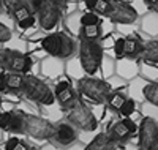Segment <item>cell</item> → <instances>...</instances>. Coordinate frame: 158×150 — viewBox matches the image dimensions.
<instances>
[{"instance_id":"cell-1","label":"cell","mask_w":158,"mask_h":150,"mask_svg":"<svg viewBox=\"0 0 158 150\" xmlns=\"http://www.w3.org/2000/svg\"><path fill=\"white\" fill-rule=\"evenodd\" d=\"M84 5L115 24H135L139 16L138 10L125 0H84Z\"/></svg>"},{"instance_id":"cell-2","label":"cell","mask_w":158,"mask_h":150,"mask_svg":"<svg viewBox=\"0 0 158 150\" xmlns=\"http://www.w3.org/2000/svg\"><path fill=\"white\" fill-rule=\"evenodd\" d=\"M41 49L48 56L67 60L77 52V44L71 35L65 32H54L41 38Z\"/></svg>"},{"instance_id":"cell-3","label":"cell","mask_w":158,"mask_h":150,"mask_svg":"<svg viewBox=\"0 0 158 150\" xmlns=\"http://www.w3.org/2000/svg\"><path fill=\"white\" fill-rule=\"evenodd\" d=\"M104 57V49L100 41L92 40H81L77 46V60L82 66V71L87 76H95L101 68V62Z\"/></svg>"},{"instance_id":"cell-4","label":"cell","mask_w":158,"mask_h":150,"mask_svg":"<svg viewBox=\"0 0 158 150\" xmlns=\"http://www.w3.org/2000/svg\"><path fill=\"white\" fill-rule=\"evenodd\" d=\"M29 3L36 16L40 29L51 32L60 24L63 16V8L52 0H29Z\"/></svg>"},{"instance_id":"cell-5","label":"cell","mask_w":158,"mask_h":150,"mask_svg":"<svg viewBox=\"0 0 158 150\" xmlns=\"http://www.w3.org/2000/svg\"><path fill=\"white\" fill-rule=\"evenodd\" d=\"M19 93L24 95V97H27L30 101L38 103V104H44V106H51L56 101L54 90H52L43 79H40L33 74H29V73L24 74Z\"/></svg>"},{"instance_id":"cell-6","label":"cell","mask_w":158,"mask_h":150,"mask_svg":"<svg viewBox=\"0 0 158 150\" xmlns=\"http://www.w3.org/2000/svg\"><path fill=\"white\" fill-rule=\"evenodd\" d=\"M77 92L79 95L92 100L94 103H106L112 87L108 81L97 79V77H79L77 79Z\"/></svg>"},{"instance_id":"cell-7","label":"cell","mask_w":158,"mask_h":150,"mask_svg":"<svg viewBox=\"0 0 158 150\" xmlns=\"http://www.w3.org/2000/svg\"><path fill=\"white\" fill-rule=\"evenodd\" d=\"M67 120L74 128H79L82 131H94L98 127V120L95 114L82 101H76L71 107H68Z\"/></svg>"},{"instance_id":"cell-8","label":"cell","mask_w":158,"mask_h":150,"mask_svg":"<svg viewBox=\"0 0 158 150\" xmlns=\"http://www.w3.org/2000/svg\"><path fill=\"white\" fill-rule=\"evenodd\" d=\"M56 133V125L51 123L49 120L32 115V114H25L24 117V134L30 136L33 139L38 141H51L52 136Z\"/></svg>"},{"instance_id":"cell-9","label":"cell","mask_w":158,"mask_h":150,"mask_svg":"<svg viewBox=\"0 0 158 150\" xmlns=\"http://www.w3.org/2000/svg\"><path fill=\"white\" fill-rule=\"evenodd\" d=\"M139 150L158 148V123L152 117H144L138 127Z\"/></svg>"},{"instance_id":"cell-10","label":"cell","mask_w":158,"mask_h":150,"mask_svg":"<svg viewBox=\"0 0 158 150\" xmlns=\"http://www.w3.org/2000/svg\"><path fill=\"white\" fill-rule=\"evenodd\" d=\"M10 13H11L13 21L18 24V27L21 30L32 29L36 22V16H35V13H33V10L29 3V0H24V2L15 5L10 10Z\"/></svg>"},{"instance_id":"cell-11","label":"cell","mask_w":158,"mask_h":150,"mask_svg":"<svg viewBox=\"0 0 158 150\" xmlns=\"http://www.w3.org/2000/svg\"><path fill=\"white\" fill-rule=\"evenodd\" d=\"M136 131H138L136 123H135L133 120H130L128 117H125V119H122V120L115 122V123L111 127V130H109L108 134H109V138H111L115 144H118V142L128 141Z\"/></svg>"},{"instance_id":"cell-12","label":"cell","mask_w":158,"mask_h":150,"mask_svg":"<svg viewBox=\"0 0 158 150\" xmlns=\"http://www.w3.org/2000/svg\"><path fill=\"white\" fill-rule=\"evenodd\" d=\"M32 66H33L32 56L18 52V51H10L5 70L13 71V73H22V74H25V73H30Z\"/></svg>"},{"instance_id":"cell-13","label":"cell","mask_w":158,"mask_h":150,"mask_svg":"<svg viewBox=\"0 0 158 150\" xmlns=\"http://www.w3.org/2000/svg\"><path fill=\"white\" fill-rule=\"evenodd\" d=\"M76 139H77L76 128L68 122H62V123L56 125V133L51 141L59 147H70L76 142Z\"/></svg>"},{"instance_id":"cell-14","label":"cell","mask_w":158,"mask_h":150,"mask_svg":"<svg viewBox=\"0 0 158 150\" xmlns=\"http://www.w3.org/2000/svg\"><path fill=\"white\" fill-rule=\"evenodd\" d=\"M144 49V43L141 38L136 35H128L123 36V44H122V57L127 59H138Z\"/></svg>"},{"instance_id":"cell-15","label":"cell","mask_w":158,"mask_h":150,"mask_svg":"<svg viewBox=\"0 0 158 150\" xmlns=\"http://www.w3.org/2000/svg\"><path fill=\"white\" fill-rule=\"evenodd\" d=\"M114 70L117 71V74L123 77V79H131L135 77V74L138 73V65L135 63V59H117V63L114 66Z\"/></svg>"},{"instance_id":"cell-16","label":"cell","mask_w":158,"mask_h":150,"mask_svg":"<svg viewBox=\"0 0 158 150\" xmlns=\"http://www.w3.org/2000/svg\"><path fill=\"white\" fill-rule=\"evenodd\" d=\"M63 71V60L48 56L43 62H41V73L48 77H56Z\"/></svg>"},{"instance_id":"cell-17","label":"cell","mask_w":158,"mask_h":150,"mask_svg":"<svg viewBox=\"0 0 158 150\" xmlns=\"http://www.w3.org/2000/svg\"><path fill=\"white\" fill-rule=\"evenodd\" d=\"M84 150H117L115 142L109 138L106 133H98L94 139H92Z\"/></svg>"},{"instance_id":"cell-18","label":"cell","mask_w":158,"mask_h":150,"mask_svg":"<svg viewBox=\"0 0 158 150\" xmlns=\"http://www.w3.org/2000/svg\"><path fill=\"white\" fill-rule=\"evenodd\" d=\"M54 97H56L57 103H59L62 107L68 109V107H71V106L77 101V92H76L71 85H68L67 89H63V90L54 93Z\"/></svg>"},{"instance_id":"cell-19","label":"cell","mask_w":158,"mask_h":150,"mask_svg":"<svg viewBox=\"0 0 158 150\" xmlns=\"http://www.w3.org/2000/svg\"><path fill=\"white\" fill-rule=\"evenodd\" d=\"M141 29L150 36H158V13L150 10L141 21Z\"/></svg>"},{"instance_id":"cell-20","label":"cell","mask_w":158,"mask_h":150,"mask_svg":"<svg viewBox=\"0 0 158 150\" xmlns=\"http://www.w3.org/2000/svg\"><path fill=\"white\" fill-rule=\"evenodd\" d=\"M141 57L146 63L158 65V40H150V41L144 44Z\"/></svg>"},{"instance_id":"cell-21","label":"cell","mask_w":158,"mask_h":150,"mask_svg":"<svg viewBox=\"0 0 158 150\" xmlns=\"http://www.w3.org/2000/svg\"><path fill=\"white\" fill-rule=\"evenodd\" d=\"M101 36H103L101 22H100V24H94V25H82V27H81V33H79V38H81V40L100 41Z\"/></svg>"},{"instance_id":"cell-22","label":"cell","mask_w":158,"mask_h":150,"mask_svg":"<svg viewBox=\"0 0 158 150\" xmlns=\"http://www.w3.org/2000/svg\"><path fill=\"white\" fill-rule=\"evenodd\" d=\"M81 16H82V13L73 11L67 16V19H65V27H67V30L73 36H79V33H81V27H82L81 25Z\"/></svg>"},{"instance_id":"cell-23","label":"cell","mask_w":158,"mask_h":150,"mask_svg":"<svg viewBox=\"0 0 158 150\" xmlns=\"http://www.w3.org/2000/svg\"><path fill=\"white\" fill-rule=\"evenodd\" d=\"M24 112L19 111H11V117H10V123L6 131L8 133H15V134H24Z\"/></svg>"},{"instance_id":"cell-24","label":"cell","mask_w":158,"mask_h":150,"mask_svg":"<svg viewBox=\"0 0 158 150\" xmlns=\"http://www.w3.org/2000/svg\"><path fill=\"white\" fill-rule=\"evenodd\" d=\"M142 97L150 104L158 107V82H149L142 85Z\"/></svg>"},{"instance_id":"cell-25","label":"cell","mask_w":158,"mask_h":150,"mask_svg":"<svg viewBox=\"0 0 158 150\" xmlns=\"http://www.w3.org/2000/svg\"><path fill=\"white\" fill-rule=\"evenodd\" d=\"M125 101H127L125 93H123V92H118V90H112V92L109 93L108 100H106L109 109H112V111H118Z\"/></svg>"},{"instance_id":"cell-26","label":"cell","mask_w":158,"mask_h":150,"mask_svg":"<svg viewBox=\"0 0 158 150\" xmlns=\"http://www.w3.org/2000/svg\"><path fill=\"white\" fill-rule=\"evenodd\" d=\"M5 148L6 150H30V145L27 142L21 141L19 138H10L5 142Z\"/></svg>"},{"instance_id":"cell-27","label":"cell","mask_w":158,"mask_h":150,"mask_svg":"<svg viewBox=\"0 0 158 150\" xmlns=\"http://www.w3.org/2000/svg\"><path fill=\"white\" fill-rule=\"evenodd\" d=\"M100 15H97L95 11H87L82 13L81 16V25H94V24H100Z\"/></svg>"},{"instance_id":"cell-28","label":"cell","mask_w":158,"mask_h":150,"mask_svg":"<svg viewBox=\"0 0 158 150\" xmlns=\"http://www.w3.org/2000/svg\"><path fill=\"white\" fill-rule=\"evenodd\" d=\"M135 107H136L135 100H130V98H127V101L122 104V107H120V109H118V112H120L123 117H130L131 114L135 112Z\"/></svg>"},{"instance_id":"cell-29","label":"cell","mask_w":158,"mask_h":150,"mask_svg":"<svg viewBox=\"0 0 158 150\" xmlns=\"http://www.w3.org/2000/svg\"><path fill=\"white\" fill-rule=\"evenodd\" d=\"M11 36H13L11 29H10V27H6L5 24L0 22V44H2V43H8L10 40H11Z\"/></svg>"},{"instance_id":"cell-30","label":"cell","mask_w":158,"mask_h":150,"mask_svg":"<svg viewBox=\"0 0 158 150\" xmlns=\"http://www.w3.org/2000/svg\"><path fill=\"white\" fill-rule=\"evenodd\" d=\"M10 117H11V112H2L0 114V130L6 131L8 123H10Z\"/></svg>"},{"instance_id":"cell-31","label":"cell","mask_w":158,"mask_h":150,"mask_svg":"<svg viewBox=\"0 0 158 150\" xmlns=\"http://www.w3.org/2000/svg\"><path fill=\"white\" fill-rule=\"evenodd\" d=\"M8 54H10V51H8V49H3V48H0V70H5V68H6Z\"/></svg>"},{"instance_id":"cell-32","label":"cell","mask_w":158,"mask_h":150,"mask_svg":"<svg viewBox=\"0 0 158 150\" xmlns=\"http://www.w3.org/2000/svg\"><path fill=\"white\" fill-rule=\"evenodd\" d=\"M2 2H3V6H5L6 10H11L15 5H18V3L24 2V0H2Z\"/></svg>"},{"instance_id":"cell-33","label":"cell","mask_w":158,"mask_h":150,"mask_svg":"<svg viewBox=\"0 0 158 150\" xmlns=\"http://www.w3.org/2000/svg\"><path fill=\"white\" fill-rule=\"evenodd\" d=\"M52 2H56L59 6H62V8H65V6H67L68 5V2H70V0H52Z\"/></svg>"},{"instance_id":"cell-34","label":"cell","mask_w":158,"mask_h":150,"mask_svg":"<svg viewBox=\"0 0 158 150\" xmlns=\"http://www.w3.org/2000/svg\"><path fill=\"white\" fill-rule=\"evenodd\" d=\"M142 2H144V5H146V6H149V8H152L155 3H156V0H142Z\"/></svg>"},{"instance_id":"cell-35","label":"cell","mask_w":158,"mask_h":150,"mask_svg":"<svg viewBox=\"0 0 158 150\" xmlns=\"http://www.w3.org/2000/svg\"><path fill=\"white\" fill-rule=\"evenodd\" d=\"M150 10H153L155 13H158V0H156V3H155V5H153V6H152Z\"/></svg>"},{"instance_id":"cell-36","label":"cell","mask_w":158,"mask_h":150,"mask_svg":"<svg viewBox=\"0 0 158 150\" xmlns=\"http://www.w3.org/2000/svg\"><path fill=\"white\" fill-rule=\"evenodd\" d=\"M2 10H3V2L0 0V11H2Z\"/></svg>"},{"instance_id":"cell-37","label":"cell","mask_w":158,"mask_h":150,"mask_svg":"<svg viewBox=\"0 0 158 150\" xmlns=\"http://www.w3.org/2000/svg\"><path fill=\"white\" fill-rule=\"evenodd\" d=\"M30 150H38V148H35V147H30Z\"/></svg>"},{"instance_id":"cell-38","label":"cell","mask_w":158,"mask_h":150,"mask_svg":"<svg viewBox=\"0 0 158 150\" xmlns=\"http://www.w3.org/2000/svg\"><path fill=\"white\" fill-rule=\"evenodd\" d=\"M0 106H2V97H0Z\"/></svg>"},{"instance_id":"cell-39","label":"cell","mask_w":158,"mask_h":150,"mask_svg":"<svg viewBox=\"0 0 158 150\" xmlns=\"http://www.w3.org/2000/svg\"><path fill=\"white\" fill-rule=\"evenodd\" d=\"M152 150H158V148H152Z\"/></svg>"}]
</instances>
